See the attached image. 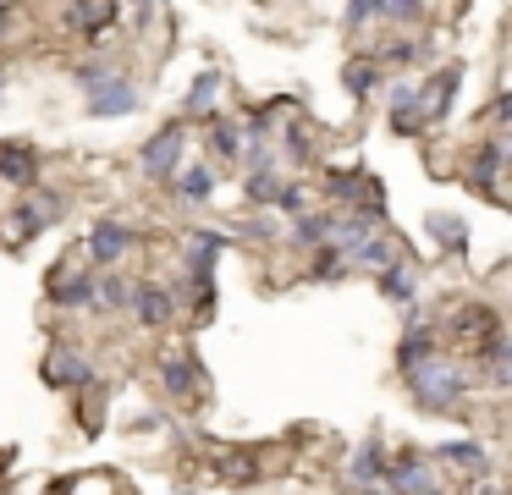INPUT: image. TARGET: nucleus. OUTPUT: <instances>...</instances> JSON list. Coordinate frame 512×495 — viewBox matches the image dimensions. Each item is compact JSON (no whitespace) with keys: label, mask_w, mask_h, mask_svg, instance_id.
I'll list each match as a JSON object with an SVG mask.
<instances>
[{"label":"nucleus","mask_w":512,"mask_h":495,"mask_svg":"<svg viewBox=\"0 0 512 495\" xmlns=\"http://www.w3.org/2000/svg\"><path fill=\"white\" fill-rule=\"evenodd\" d=\"M468 391H474L468 369L457 358H441V352H435V358H424L419 369L408 374V396L424 407V413H452Z\"/></svg>","instance_id":"f257e3e1"},{"label":"nucleus","mask_w":512,"mask_h":495,"mask_svg":"<svg viewBox=\"0 0 512 495\" xmlns=\"http://www.w3.org/2000/svg\"><path fill=\"white\" fill-rule=\"evenodd\" d=\"M182 165H188V121L177 116L144 143V176L149 182H177Z\"/></svg>","instance_id":"f03ea898"},{"label":"nucleus","mask_w":512,"mask_h":495,"mask_svg":"<svg viewBox=\"0 0 512 495\" xmlns=\"http://www.w3.org/2000/svg\"><path fill=\"white\" fill-rule=\"evenodd\" d=\"M457 83H463V66H441V72H430L424 83H413V110H419L424 127H430V121H446V116H452Z\"/></svg>","instance_id":"7ed1b4c3"},{"label":"nucleus","mask_w":512,"mask_h":495,"mask_svg":"<svg viewBox=\"0 0 512 495\" xmlns=\"http://www.w3.org/2000/svg\"><path fill=\"white\" fill-rule=\"evenodd\" d=\"M45 380L56 385V391H89L100 374H94V363L83 358L78 347H67V341H56L50 347V358H45Z\"/></svg>","instance_id":"20e7f679"},{"label":"nucleus","mask_w":512,"mask_h":495,"mask_svg":"<svg viewBox=\"0 0 512 495\" xmlns=\"http://www.w3.org/2000/svg\"><path fill=\"white\" fill-rule=\"evenodd\" d=\"M232 248V237L226 231H193L188 248H182V264H188V275H182V286L193 281H215V264H221V253Z\"/></svg>","instance_id":"39448f33"},{"label":"nucleus","mask_w":512,"mask_h":495,"mask_svg":"<svg viewBox=\"0 0 512 495\" xmlns=\"http://www.w3.org/2000/svg\"><path fill=\"white\" fill-rule=\"evenodd\" d=\"M144 105V88L133 83L127 72H116L111 83L100 88V94H89V116H100V121H116V116H133V110Z\"/></svg>","instance_id":"423d86ee"},{"label":"nucleus","mask_w":512,"mask_h":495,"mask_svg":"<svg viewBox=\"0 0 512 495\" xmlns=\"http://www.w3.org/2000/svg\"><path fill=\"white\" fill-rule=\"evenodd\" d=\"M56 215H61V198H56V193H23V198L12 204V242L39 237V231H45Z\"/></svg>","instance_id":"0eeeda50"},{"label":"nucleus","mask_w":512,"mask_h":495,"mask_svg":"<svg viewBox=\"0 0 512 495\" xmlns=\"http://www.w3.org/2000/svg\"><path fill=\"white\" fill-rule=\"evenodd\" d=\"M133 314H138V325H144V330L171 325V314H177V292L160 286V281H133Z\"/></svg>","instance_id":"6e6552de"},{"label":"nucleus","mask_w":512,"mask_h":495,"mask_svg":"<svg viewBox=\"0 0 512 495\" xmlns=\"http://www.w3.org/2000/svg\"><path fill=\"white\" fill-rule=\"evenodd\" d=\"M380 490H391V495H424V490H435V473H430V462L424 457H397V462H386V473H380Z\"/></svg>","instance_id":"1a4fd4ad"},{"label":"nucleus","mask_w":512,"mask_h":495,"mask_svg":"<svg viewBox=\"0 0 512 495\" xmlns=\"http://www.w3.org/2000/svg\"><path fill=\"white\" fill-rule=\"evenodd\" d=\"M501 165H507V138L496 132V138H490L485 149L468 160V187H474V193H485V198H501V187H496Z\"/></svg>","instance_id":"9d476101"},{"label":"nucleus","mask_w":512,"mask_h":495,"mask_svg":"<svg viewBox=\"0 0 512 495\" xmlns=\"http://www.w3.org/2000/svg\"><path fill=\"white\" fill-rule=\"evenodd\" d=\"M133 242H138L133 226H122V220L105 215V220H94V231H89V259L94 264H116L127 248H133Z\"/></svg>","instance_id":"9b49d317"},{"label":"nucleus","mask_w":512,"mask_h":495,"mask_svg":"<svg viewBox=\"0 0 512 495\" xmlns=\"http://www.w3.org/2000/svg\"><path fill=\"white\" fill-rule=\"evenodd\" d=\"M221 66H204L199 77H193L188 99H182V121H210L215 116V99H221Z\"/></svg>","instance_id":"f8f14e48"},{"label":"nucleus","mask_w":512,"mask_h":495,"mask_svg":"<svg viewBox=\"0 0 512 495\" xmlns=\"http://www.w3.org/2000/svg\"><path fill=\"white\" fill-rule=\"evenodd\" d=\"M380 473H386V440H380V435H369L364 446L353 451V462H347V484L369 490V484H380Z\"/></svg>","instance_id":"ddd939ff"},{"label":"nucleus","mask_w":512,"mask_h":495,"mask_svg":"<svg viewBox=\"0 0 512 495\" xmlns=\"http://www.w3.org/2000/svg\"><path fill=\"white\" fill-rule=\"evenodd\" d=\"M39 171H45V165H39V154L28 149V143H0V176L12 187H34Z\"/></svg>","instance_id":"4468645a"},{"label":"nucleus","mask_w":512,"mask_h":495,"mask_svg":"<svg viewBox=\"0 0 512 495\" xmlns=\"http://www.w3.org/2000/svg\"><path fill=\"white\" fill-rule=\"evenodd\" d=\"M375 292L386 297V303H397V308H413V297H419V275H413V264L397 259L391 270H380L375 275Z\"/></svg>","instance_id":"2eb2a0df"},{"label":"nucleus","mask_w":512,"mask_h":495,"mask_svg":"<svg viewBox=\"0 0 512 495\" xmlns=\"http://www.w3.org/2000/svg\"><path fill=\"white\" fill-rule=\"evenodd\" d=\"M391 264H397V242H391L386 231L364 237L353 253H347V270H369V275H380V270H391Z\"/></svg>","instance_id":"dca6fc26"},{"label":"nucleus","mask_w":512,"mask_h":495,"mask_svg":"<svg viewBox=\"0 0 512 495\" xmlns=\"http://www.w3.org/2000/svg\"><path fill=\"white\" fill-rule=\"evenodd\" d=\"M424 237H435L446 253H468V220L452 209H435V215H424Z\"/></svg>","instance_id":"f3484780"},{"label":"nucleus","mask_w":512,"mask_h":495,"mask_svg":"<svg viewBox=\"0 0 512 495\" xmlns=\"http://www.w3.org/2000/svg\"><path fill=\"white\" fill-rule=\"evenodd\" d=\"M424 358H435V325H408L402 341H397V369L413 374Z\"/></svg>","instance_id":"a211bd4d"},{"label":"nucleus","mask_w":512,"mask_h":495,"mask_svg":"<svg viewBox=\"0 0 512 495\" xmlns=\"http://www.w3.org/2000/svg\"><path fill=\"white\" fill-rule=\"evenodd\" d=\"M50 297H56V308H72V314H78V308H94V275L89 270H61Z\"/></svg>","instance_id":"6ab92c4d"},{"label":"nucleus","mask_w":512,"mask_h":495,"mask_svg":"<svg viewBox=\"0 0 512 495\" xmlns=\"http://www.w3.org/2000/svg\"><path fill=\"white\" fill-rule=\"evenodd\" d=\"M204 380V363L199 358H160V385H166L171 396H193Z\"/></svg>","instance_id":"aec40b11"},{"label":"nucleus","mask_w":512,"mask_h":495,"mask_svg":"<svg viewBox=\"0 0 512 495\" xmlns=\"http://www.w3.org/2000/svg\"><path fill=\"white\" fill-rule=\"evenodd\" d=\"M380 77H386V72H380V66H375V55H353V61L342 66V88H347V94L358 99V105H364V99H369V94H375V88H380Z\"/></svg>","instance_id":"412c9836"},{"label":"nucleus","mask_w":512,"mask_h":495,"mask_svg":"<svg viewBox=\"0 0 512 495\" xmlns=\"http://www.w3.org/2000/svg\"><path fill=\"white\" fill-rule=\"evenodd\" d=\"M430 457L441 462H463V473H474V479H485L490 473V451L479 446V440H446V446H435Z\"/></svg>","instance_id":"4be33fe9"},{"label":"nucleus","mask_w":512,"mask_h":495,"mask_svg":"<svg viewBox=\"0 0 512 495\" xmlns=\"http://www.w3.org/2000/svg\"><path fill=\"white\" fill-rule=\"evenodd\" d=\"M204 138H210V149L221 160H243V127H237V116H210Z\"/></svg>","instance_id":"5701e85b"},{"label":"nucleus","mask_w":512,"mask_h":495,"mask_svg":"<svg viewBox=\"0 0 512 495\" xmlns=\"http://www.w3.org/2000/svg\"><path fill=\"white\" fill-rule=\"evenodd\" d=\"M127 11L122 6H67L61 11V22H67L72 33H100L105 22H122Z\"/></svg>","instance_id":"b1692460"},{"label":"nucleus","mask_w":512,"mask_h":495,"mask_svg":"<svg viewBox=\"0 0 512 495\" xmlns=\"http://www.w3.org/2000/svg\"><path fill=\"white\" fill-rule=\"evenodd\" d=\"M177 193L188 198V204H204V198L215 193V171H210L204 160H188V165L177 171Z\"/></svg>","instance_id":"393cba45"},{"label":"nucleus","mask_w":512,"mask_h":495,"mask_svg":"<svg viewBox=\"0 0 512 495\" xmlns=\"http://www.w3.org/2000/svg\"><path fill=\"white\" fill-rule=\"evenodd\" d=\"M94 303L100 308H116V314H122V308H133V281H127V275H94Z\"/></svg>","instance_id":"a878e982"},{"label":"nucleus","mask_w":512,"mask_h":495,"mask_svg":"<svg viewBox=\"0 0 512 495\" xmlns=\"http://www.w3.org/2000/svg\"><path fill=\"white\" fill-rule=\"evenodd\" d=\"M391 127H397L402 138H413V132L424 127L419 110H413V83H391Z\"/></svg>","instance_id":"bb28decb"},{"label":"nucleus","mask_w":512,"mask_h":495,"mask_svg":"<svg viewBox=\"0 0 512 495\" xmlns=\"http://www.w3.org/2000/svg\"><path fill=\"white\" fill-rule=\"evenodd\" d=\"M292 248H325V237H331V215H298L287 226Z\"/></svg>","instance_id":"cd10ccee"},{"label":"nucleus","mask_w":512,"mask_h":495,"mask_svg":"<svg viewBox=\"0 0 512 495\" xmlns=\"http://www.w3.org/2000/svg\"><path fill=\"white\" fill-rule=\"evenodd\" d=\"M276 193H281L276 171H248V182H243V204H248V209H265V204H276Z\"/></svg>","instance_id":"c85d7f7f"},{"label":"nucleus","mask_w":512,"mask_h":495,"mask_svg":"<svg viewBox=\"0 0 512 495\" xmlns=\"http://www.w3.org/2000/svg\"><path fill=\"white\" fill-rule=\"evenodd\" d=\"M111 77H116V66H111V61H78V66H72V83H78L83 94H100V88L111 83Z\"/></svg>","instance_id":"c756f323"},{"label":"nucleus","mask_w":512,"mask_h":495,"mask_svg":"<svg viewBox=\"0 0 512 495\" xmlns=\"http://www.w3.org/2000/svg\"><path fill=\"white\" fill-rule=\"evenodd\" d=\"M309 275H314V281H342L347 259H342V253H331V248H320V253H314V264H309Z\"/></svg>","instance_id":"7c9ffc66"},{"label":"nucleus","mask_w":512,"mask_h":495,"mask_svg":"<svg viewBox=\"0 0 512 495\" xmlns=\"http://www.w3.org/2000/svg\"><path fill=\"white\" fill-rule=\"evenodd\" d=\"M221 473H226V479H259V457H254V451H226Z\"/></svg>","instance_id":"2f4dec72"},{"label":"nucleus","mask_w":512,"mask_h":495,"mask_svg":"<svg viewBox=\"0 0 512 495\" xmlns=\"http://www.w3.org/2000/svg\"><path fill=\"white\" fill-rule=\"evenodd\" d=\"M281 149H287L292 165H303V160H309V132H303L298 121H287V127H281Z\"/></svg>","instance_id":"473e14b6"},{"label":"nucleus","mask_w":512,"mask_h":495,"mask_svg":"<svg viewBox=\"0 0 512 495\" xmlns=\"http://www.w3.org/2000/svg\"><path fill=\"white\" fill-rule=\"evenodd\" d=\"M375 17H380V22H419L424 6H413V0H380Z\"/></svg>","instance_id":"72a5a7b5"},{"label":"nucleus","mask_w":512,"mask_h":495,"mask_svg":"<svg viewBox=\"0 0 512 495\" xmlns=\"http://www.w3.org/2000/svg\"><path fill=\"white\" fill-rule=\"evenodd\" d=\"M276 209H281V215H287V220H298V215H309V193H303V187H281V193H276Z\"/></svg>","instance_id":"f704fd0d"},{"label":"nucleus","mask_w":512,"mask_h":495,"mask_svg":"<svg viewBox=\"0 0 512 495\" xmlns=\"http://www.w3.org/2000/svg\"><path fill=\"white\" fill-rule=\"evenodd\" d=\"M243 237H254V242H270V237H281V226H276V220H265V215H254V220L243 226Z\"/></svg>","instance_id":"c9c22d12"},{"label":"nucleus","mask_w":512,"mask_h":495,"mask_svg":"<svg viewBox=\"0 0 512 495\" xmlns=\"http://www.w3.org/2000/svg\"><path fill=\"white\" fill-rule=\"evenodd\" d=\"M342 17H347V28H358V22H375V6H369V0H358V6H347Z\"/></svg>","instance_id":"e433bc0d"},{"label":"nucleus","mask_w":512,"mask_h":495,"mask_svg":"<svg viewBox=\"0 0 512 495\" xmlns=\"http://www.w3.org/2000/svg\"><path fill=\"white\" fill-rule=\"evenodd\" d=\"M12 17H17L12 6H0V39H6V33H12Z\"/></svg>","instance_id":"4c0bfd02"},{"label":"nucleus","mask_w":512,"mask_h":495,"mask_svg":"<svg viewBox=\"0 0 512 495\" xmlns=\"http://www.w3.org/2000/svg\"><path fill=\"white\" fill-rule=\"evenodd\" d=\"M6 83H12V72H6V66H0V99H6Z\"/></svg>","instance_id":"58836bf2"},{"label":"nucleus","mask_w":512,"mask_h":495,"mask_svg":"<svg viewBox=\"0 0 512 495\" xmlns=\"http://www.w3.org/2000/svg\"><path fill=\"white\" fill-rule=\"evenodd\" d=\"M479 495H507V490H501V484H485V490H479Z\"/></svg>","instance_id":"ea45409f"},{"label":"nucleus","mask_w":512,"mask_h":495,"mask_svg":"<svg viewBox=\"0 0 512 495\" xmlns=\"http://www.w3.org/2000/svg\"><path fill=\"white\" fill-rule=\"evenodd\" d=\"M364 495H391V490H380V484H369V490Z\"/></svg>","instance_id":"a19ab883"}]
</instances>
